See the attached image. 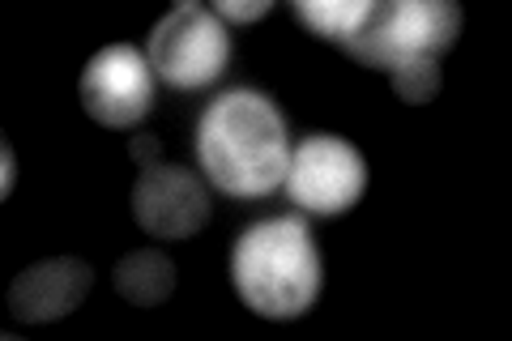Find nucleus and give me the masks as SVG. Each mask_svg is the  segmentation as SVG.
I'll return each instance as SVG.
<instances>
[{
    "instance_id": "nucleus-6",
    "label": "nucleus",
    "mask_w": 512,
    "mask_h": 341,
    "mask_svg": "<svg viewBox=\"0 0 512 341\" xmlns=\"http://www.w3.org/2000/svg\"><path fill=\"white\" fill-rule=\"evenodd\" d=\"M82 107L94 124L103 128H133L150 116L154 107V69L150 56H141L137 47L116 43L103 47L86 69H82Z\"/></svg>"
},
{
    "instance_id": "nucleus-8",
    "label": "nucleus",
    "mask_w": 512,
    "mask_h": 341,
    "mask_svg": "<svg viewBox=\"0 0 512 341\" xmlns=\"http://www.w3.org/2000/svg\"><path fill=\"white\" fill-rule=\"evenodd\" d=\"M94 286V269L77 256H52V261L26 265L18 278L9 282V316L22 324H52L77 312Z\"/></svg>"
},
{
    "instance_id": "nucleus-12",
    "label": "nucleus",
    "mask_w": 512,
    "mask_h": 341,
    "mask_svg": "<svg viewBox=\"0 0 512 341\" xmlns=\"http://www.w3.org/2000/svg\"><path fill=\"white\" fill-rule=\"evenodd\" d=\"M214 13L222 22H256L265 13H274V0H218Z\"/></svg>"
},
{
    "instance_id": "nucleus-9",
    "label": "nucleus",
    "mask_w": 512,
    "mask_h": 341,
    "mask_svg": "<svg viewBox=\"0 0 512 341\" xmlns=\"http://www.w3.org/2000/svg\"><path fill=\"white\" fill-rule=\"evenodd\" d=\"M116 290L133 307H163L175 290V265L171 256L154 248H137L116 261Z\"/></svg>"
},
{
    "instance_id": "nucleus-11",
    "label": "nucleus",
    "mask_w": 512,
    "mask_h": 341,
    "mask_svg": "<svg viewBox=\"0 0 512 341\" xmlns=\"http://www.w3.org/2000/svg\"><path fill=\"white\" fill-rule=\"evenodd\" d=\"M397 99L410 107H423L440 94V60H419V64H402V69L389 73Z\"/></svg>"
},
{
    "instance_id": "nucleus-14",
    "label": "nucleus",
    "mask_w": 512,
    "mask_h": 341,
    "mask_svg": "<svg viewBox=\"0 0 512 341\" xmlns=\"http://www.w3.org/2000/svg\"><path fill=\"white\" fill-rule=\"evenodd\" d=\"M0 158H5V180H0V197H9L13 180H18V158H13V145H5V150H0Z\"/></svg>"
},
{
    "instance_id": "nucleus-13",
    "label": "nucleus",
    "mask_w": 512,
    "mask_h": 341,
    "mask_svg": "<svg viewBox=\"0 0 512 341\" xmlns=\"http://www.w3.org/2000/svg\"><path fill=\"white\" fill-rule=\"evenodd\" d=\"M128 154H133L137 167H154L158 154H163V145H158V137H154V133H137L133 141H128Z\"/></svg>"
},
{
    "instance_id": "nucleus-5",
    "label": "nucleus",
    "mask_w": 512,
    "mask_h": 341,
    "mask_svg": "<svg viewBox=\"0 0 512 341\" xmlns=\"http://www.w3.org/2000/svg\"><path fill=\"white\" fill-rule=\"evenodd\" d=\"M286 192L303 214L338 218L355 209L367 192V162L350 141L333 133L303 137L291 150V167H286Z\"/></svg>"
},
{
    "instance_id": "nucleus-2",
    "label": "nucleus",
    "mask_w": 512,
    "mask_h": 341,
    "mask_svg": "<svg viewBox=\"0 0 512 341\" xmlns=\"http://www.w3.org/2000/svg\"><path fill=\"white\" fill-rule=\"evenodd\" d=\"M231 282L256 316L295 320L316 303L325 286L316 239L303 218H265L235 239Z\"/></svg>"
},
{
    "instance_id": "nucleus-1",
    "label": "nucleus",
    "mask_w": 512,
    "mask_h": 341,
    "mask_svg": "<svg viewBox=\"0 0 512 341\" xmlns=\"http://www.w3.org/2000/svg\"><path fill=\"white\" fill-rule=\"evenodd\" d=\"M197 158L227 197H269L286 184L291 167L282 111L261 90H227L197 124Z\"/></svg>"
},
{
    "instance_id": "nucleus-7",
    "label": "nucleus",
    "mask_w": 512,
    "mask_h": 341,
    "mask_svg": "<svg viewBox=\"0 0 512 341\" xmlns=\"http://www.w3.org/2000/svg\"><path fill=\"white\" fill-rule=\"evenodd\" d=\"M133 218L154 239L184 243L210 222V192L192 171L154 162L141 167L133 184Z\"/></svg>"
},
{
    "instance_id": "nucleus-10",
    "label": "nucleus",
    "mask_w": 512,
    "mask_h": 341,
    "mask_svg": "<svg viewBox=\"0 0 512 341\" xmlns=\"http://www.w3.org/2000/svg\"><path fill=\"white\" fill-rule=\"evenodd\" d=\"M372 5L376 0H299V5H291V13L308 26V35L338 43L346 52V43L359 35V26L367 18H372Z\"/></svg>"
},
{
    "instance_id": "nucleus-3",
    "label": "nucleus",
    "mask_w": 512,
    "mask_h": 341,
    "mask_svg": "<svg viewBox=\"0 0 512 341\" xmlns=\"http://www.w3.org/2000/svg\"><path fill=\"white\" fill-rule=\"evenodd\" d=\"M457 35H461L457 5H444V0H393V5H372V18L346 43V56H355L367 69L393 73L402 64L440 60Z\"/></svg>"
},
{
    "instance_id": "nucleus-4",
    "label": "nucleus",
    "mask_w": 512,
    "mask_h": 341,
    "mask_svg": "<svg viewBox=\"0 0 512 341\" xmlns=\"http://www.w3.org/2000/svg\"><path fill=\"white\" fill-rule=\"evenodd\" d=\"M231 35L214 9L184 0L150 30V69L175 90H205L227 73Z\"/></svg>"
}]
</instances>
